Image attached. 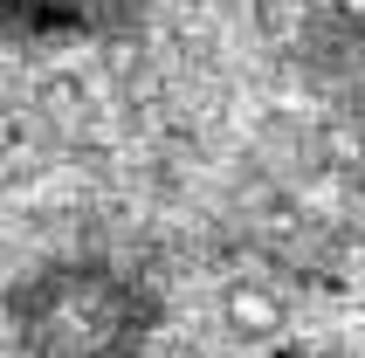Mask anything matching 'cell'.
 Instances as JSON below:
<instances>
[{"label":"cell","instance_id":"1","mask_svg":"<svg viewBox=\"0 0 365 358\" xmlns=\"http://www.w3.org/2000/svg\"><path fill=\"white\" fill-rule=\"evenodd\" d=\"M152 0H0V56L41 48H90L124 35Z\"/></svg>","mask_w":365,"mask_h":358}]
</instances>
